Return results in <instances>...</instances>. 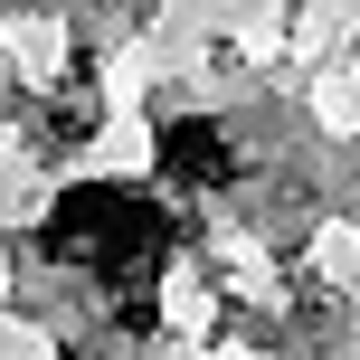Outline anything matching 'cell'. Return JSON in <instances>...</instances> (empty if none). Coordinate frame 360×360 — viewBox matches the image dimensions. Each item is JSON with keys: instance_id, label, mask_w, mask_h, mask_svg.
Returning a JSON list of instances; mask_svg holds the SVG:
<instances>
[{"instance_id": "obj_1", "label": "cell", "mask_w": 360, "mask_h": 360, "mask_svg": "<svg viewBox=\"0 0 360 360\" xmlns=\"http://www.w3.org/2000/svg\"><path fill=\"white\" fill-rule=\"evenodd\" d=\"M171 237H180V228L152 209L143 190H67V199L48 209V228H38V247H48L57 266L105 275L114 294H143L152 275H162Z\"/></svg>"}, {"instance_id": "obj_2", "label": "cell", "mask_w": 360, "mask_h": 360, "mask_svg": "<svg viewBox=\"0 0 360 360\" xmlns=\"http://www.w3.org/2000/svg\"><path fill=\"white\" fill-rule=\"evenodd\" d=\"M162 171L180 190H218V180H237V143L209 114H180V124H162Z\"/></svg>"}]
</instances>
